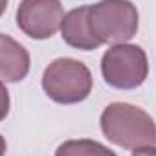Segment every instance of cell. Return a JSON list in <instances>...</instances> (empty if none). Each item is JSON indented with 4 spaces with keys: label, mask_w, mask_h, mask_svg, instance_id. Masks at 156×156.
Masks as SVG:
<instances>
[{
    "label": "cell",
    "mask_w": 156,
    "mask_h": 156,
    "mask_svg": "<svg viewBox=\"0 0 156 156\" xmlns=\"http://www.w3.org/2000/svg\"><path fill=\"white\" fill-rule=\"evenodd\" d=\"M104 136L122 149H140L156 144V123L147 111L133 104L113 102L100 116Z\"/></svg>",
    "instance_id": "obj_1"
},
{
    "label": "cell",
    "mask_w": 156,
    "mask_h": 156,
    "mask_svg": "<svg viewBox=\"0 0 156 156\" xmlns=\"http://www.w3.org/2000/svg\"><path fill=\"white\" fill-rule=\"evenodd\" d=\"M102 75L107 85L129 91L140 87L149 75L145 51L134 44H116L102 56Z\"/></svg>",
    "instance_id": "obj_4"
},
{
    "label": "cell",
    "mask_w": 156,
    "mask_h": 156,
    "mask_svg": "<svg viewBox=\"0 0 156 156\" xmlns=\"http://www.w3.org/2000/svg\"><path fill=\"white\" fill-rule=\"evenodd\" d=\"M133 156H156V147H154V145H147V147L134 149Z\"/></svg>",
    "instance_id": "obj_10"
},
{
    "label": "cell",
    "mask_w": 156,
    "mask_h": 156,
    "mask_svg": "<svg viewBox=\"0 0 156 156\" xmlns=\"http://www.w3.org/2000/svg\"><path fill=\"white\" fill-rule=\"evenodd\" d=\"M42 89L56 104H78L91 94L93 75L80 60L56 58L42 75Z\"/></svg>",
    "instance_id": "obj_3"
},
{
    "label": "cell",
    "mask_w": 156,
    "mask_h": 156,
    "mask_svg": "<svg viewBox=\"0 0 156 156\" xmlns=\"http://www.w3.org/2000/svg\"><path fill=\"white\" fill-rule=\"evenodd\" d=\"M7 2H9V0H0V16L5 13V9H7Z\"/></svg>",
    "instance_id": "obj_12"
},
{
    "label": "cell",
    "mask_w": 156,
    "mask_h": 156,
    "mask_svg": "<svg viewBox=\"0 0 156 156\" xmlns=\"http://www.w3.org/2000/svg\"><path fill=\"white\" fill-rule=\"evenodd\" d=\"M31 58L27 49L9 35L0 33V80L16 83L27 76Z\"/></svg>",
    "instance_id": "obj_6"
},
{
    "label": "cell",
    "mask_w": 156,
    "mask_h": 156,
    "mask_svg": "<svg viewBox=\"0 0 156 156\" xmlns=\"http://www.w3.org/2000/svg\"><path fill=\"white\" fill-rule=\"evenodd\" d=\"M7 115H9V91L0 80V122L5 120Z\"/></svg>",
    "instance_id": "obj_9"
},
{
    "label": "cell",
    "mask_w": 156,
    "mask_h": 156,
    "mask_svg": "<svg viewBox=\"0 0 156 156\" xmlns=\"http://www.w3.org/2000/svg\"><path fill=\"white\" fill-rule=\"evenodd\" d=\"M64 20L60 0H22L16 9V26L35 40L51 38Z\"/></svg>",
    "instance_id": "obj_5"
},
{
    "label": "cell",
    "mask_w": 156,
    "mask_h": 156,
    "mask_svg": "<svg viewBox=\"0 0 156 156\" xmlns=\"http://www.w3.org/2000/svg\"><path fill=\"white\" fill-rule=\"evenodd\" d=\"M87 11H89V5L75 7L67 15H64V20L60 24V33H62L64 42L80 51H94L102 45L91 35L89 22H87Z\"/></svg>",
    "instance_id": "obj_7"
},
{
    "label": "cell",
    "mask_w": 156,
    "mask_h": 156,
    "mask_svg": "<svg viewBox=\"0 0 156 156\" xmlns=\"http://www.w3.org/2000/svg\"><path fill=\"white\" fill-rule=\"evenodd\" d=\"M5 151H7V144H5V138L0 134V156H5Z\"/></svg>",
    "instance_id": "obj_11"
},
{
    "label": "cell",
    "mask_w": 156,
    "mask_h": 156,
    "mask_svg": "<svg viewBox=\"0 0 156 156\" xmlns=\"http://www.w3.org/2000/svg\"><path fill=\"white\" fill-rule=\"evenodd\" d=\"M55 156H118L115 151L96 140H67L58 145Z\"/></svg>",
    "instance_id": "obj_8"
},
{
    "label": "cell",
    "mask_w": 156,
    "mask_h": 156,
    "mask_svg": "<svg viewBox=\"0 0 156 156\" xmlns=\"http://www.w3.org/2000/svg\"><path fill=\"white\" fill-rule=\"evenodd\" d=\"M87 22L100 44H125L138 31V9L131 0H100L89 5Z\"/></svg>",
    "instance_id": "obj_2"
}]
</instances>
